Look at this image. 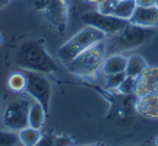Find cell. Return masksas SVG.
I'll use <instances>...</instances> for the list:
<instances>
[{"label": "cell", "instance_id": "obj_1", "mask_svg": "<svg viewBox=\"0 0 158 146\" xmlns=\"http://www.w3.org/2000/svg\"><path fill=\"white\" fill-rule=\"evenodd\" d=\"M15 63L22 70H32V72H41L45 75L56 73L59 70L57 63L54 59L45 50L43 39H28L23 41L18 47Z\"/></svg>", "mask_w": 158, "mask_h": 146}, {"label": "cell", "instance_id": "obj_2", "mask_svg": "<svg viewBox=\"0 0 158 146\" xmlns=\"http://www.w3.org/2000/svg\"><path fill=\"white\" fill-rule=\"evenodd\" d=\"M154 35H155V28H145V26L133 25L129 22L117 34L110 35L106 38L104 41L106 43V54L111 56V54L124 53V51L142 47Z\"/></svg>", "mask_w": 158, "mask_h": 146}, {"label": "cell", "instance_id": "obj_3", "mask_svg": "<svg viewBox=\"0 0 158 146\" xmlns=\"http://www.w3.org/2000/svg\"><path fill=\"white\" fill-rule=\"evenodd\" d=\"M106 38H107V35L101 32L100 29L89 26V25H85L84 28L78 31L70 39H68L62 47H59L56 54L64 64H68L81 53H84L89 47L104 41Z\"/></svg>", "mask_w": 158, "mask_h": 146}, {"label": "cell", "instance_id": "obj_4", "mask_svg": "<svg viewBox=\"0 0 158 146\" xmlns=\"http://www.w3.org/2000/svg\"><path fill=\"white\" fill-rule=\"evenodd\" d=\"M104 41L89 47L88 50H85L84 53L75 57L72 62H69L66 64L69 72L76 76H94L98 70H101L102 63L107 56Z\"/></svg>", "mask_w": 158, "mask_h": 146}, {"label": "cell", "instance_id": "obj_5", "mask_svg": "<svg viewBox=\"0 0 158 146\" xmlns=\"http://www.w3.org/2000/svg\"><path fill=\"white\" fill-rule=\"evenodd\" d=\"M32 104V98H25V96H16L6 104L3 114H2V121L7 130L18 133L19 130L28 126V114L29 107Z\"/></svg>", "mask_w": 158, "mask_h": 146}, {"label": "cell", "instance_id": "obj_6", "mask_svg": "<svg viewBox=\"0 0 158 146\" xmlns=\"http://www.w3.org/2000/svg\"><path fill=\"white\" fill-rule=\"evenodd\" d=\"M34 7L43 13L45 21L60 34H64L69 19V2L68 0H35Z\"/></svg>", "mask_w": 158, "mask_h": 146}, {"label": "cell", "instance_id": "obj_7", "mask_svg": "<svg viewBox=\"0 0 158 146\" xmlns=\"http://www.w3.org/2000/svg\"><path fill=\"white\" fill-rule=\"evenodd\" d=\"M25 78H27V88L25 92L27 95L31 96L34 101L40 102L45 111H48L50 107V99H51V82L47 78L45 73L41 72H32V70H23Z\"/></svg>", "mask_w": 158, "mask_h": 146}, {"label": "cell", "instance_id": "obj_8", "mask_svg": "<svg viewBox=\"0 0 158 146\" xmlns=\"http://www.w3.org/2000/svg\"><path fill=\"white\" fill-rule=\"evenodd\" d=\"M81 19L84 21L85 25H89V26L100 29L107 37L117 34L118 31H122L129 23V21L120 19L114 15H104V13H100L98 10L85 12Z\"/></svg>", "mask_w": 158, "mask_h": 146}, {"label": "cell", "instance_id": "obj_9", "mask_svg": "<svg viewBox=\"0 0 158 146\" xmlns=\"http://www.w3.org/2000/svg\"><path fill=\"white\" fill-rule=\"evenodd\" d=\"M158 92V66H148L136 78L135 96H145Z\"/></svg>", "mask_w": 158, "mask_h": 146}, {"label": "cell", "instance_id": "obj_10", "mask_svg": "<svg viewBox=\"0 0 158 146\" xmlns=\"http://www.w3.org/2000/svg\"><path fill=\"white\" fill-rule=\"evenodd\" d=\"M135 111L145 118L158 120V92L136 98Z\"/></svg>", "mask_w": 158, "mask_h": 146}, {"label": "cell", "instance_id": "obj_11", "mask_svg": "<svg viewBox=\"0 0 158 146\" xmlns=\"http://www.w3.org/2000/svg\"><path fill=\"white\" fill-rule=\"evenodd\" d=\"M130 23L145 26V28H155L158 26V7L149 6V7H136L133 16L130 18Z\"/></svg>", "mask_w": 158, "mask_h": 146}, {"label": "cell", "instance_id": "obj_12", "mask_svg": "<svg viewBox=\"0 0 158 146\" xmlns=\"http://www.w3.org/2000/svg\"><path fill=\"white\" fill-rule=\"evenodd\" d=\"M126 64H127V57L123 56V53H117V54H111V56L106 57L101 70L106 76L107 75H116V73L124 72Z\"/></svg>", "mask_w": 158, "mask_h": 146}, {"label": "cell", "instance_id": "obj_13", "mask_svg": "<svg viewBox=\"0 0 158 146\" xmlns=\"http://www.w3.org/2000/svg\"><path fill=\"white\" fill-rule=\"evenodd\" d=\"M45 114H47L45 108L40 102L32 99V104L29 107V114H28V126L41 130V127L44 126L45 121Z\"/></svg>", "mask_w": 158, "mask_h": 146}, {"label": "cell", "instance_id": "obj_14", "mask_svg": "<svg viewBox=\"0 0 158 146\" xmlns=\"http://www.w3.org/2000/svg\"><path fill=\"white\" fill-rule=\"evenodd\" d=\"M147 67H148L147 60L142 56H139V54H133V56L127 57V64H126L124 73L127 76H132V78H138Z\"/></svg>", "mask_w": 158, "mask_h": 146}, {"label": "cell", "instance_id": "obj_15", "mask_svg": "<svg viewBox=\"0 0 158 146\" xmlns=\"http://www.w3.org/2000/svg\"><path fill=\"white\" fill-rule=\"evenodd\" d=\"M41 136L43 135H41L40 129H35L31 126H27V127H23L22 130L18 132V139H19V143L22 146H35L41 139Z\"/></svg>", "mask_w": 158, "mask_h": 146}, {"label": "cell", "instance_id": "obj_16", "mask_svg": "<svg viewBox=\"0 0 158 146\" xmlns=\"http://www.w3.org/2000/svg\"><path fill=\"white\" fill-rule=\"evenodd\" d=\"M136 7L138 6H136L135 0H118L113 15L120 18V19H124V21H130V18L133 16Z\"/></svg>", "mask_w": 158, "mask_h": 146}, {"label": "cell", "instance_id": "obj_17", "mask_svg": "<svg viewBox=\"0 0 158 146\" xmlns=\"http://www.w3.org/2000/svg\"><path fill=\"white\" fill-rule=\"evenodd\" d=\"M7 88H9L12 92H16V94L25 92V88H27V78H25L23 70L22 72L12 73L10 76L7 78Z\"/></svg>", "mask_w": 158, "mask_h": 146}, {"label": "cell", "instance_id": "obj_18", "mask_svg": "<svg viewBox=\"0 0 158 146\" xmlns=\"http://www.w3.org/2000/svg\"><path fill=\"white\" fill-rule=\"evenodd\" d=\"M135 86H136V78H132V76L126 75L124 80L120 83V86L116 91H118L122 95H135Z\"/></svg>", "mask_w": 158, "mask_h": 146}, {"label": "cell", "instance_id": "obj_19", "mask_svg": "<svg viewBox=\"0 0 158 146\" xmlns=\"http://www.w3.org/2000/svg\"><path fill=\"white\" fill-rule=\"evenodd\" d=\"M19 143L18 133L10 130H0V146H16Z\"/></svg>", "mask_w": 158, "mask_h": 146}, {"label": "cell", "instance_id": "obj_20", "mask_svg": "<svg viewBox=\"0 0 158 146\" xmlns=\"http://www.w3.org/2000/svg\"><path fill=\"white\" fill-rule=\"evenodd\" d=\"M126 78V73H116V75H107L106 76V88L107 89H117L120 83L124 80Z\"/></svg>", "mask_w": 158, "mask_h": 146}, {"label": "cell", "instance_id": "obj_21", "mask_svg": "<svg viewBox=\"0 0 158 146\" xmlns=\"http://www.w3.org/2000/svg\"><path fill=\"white\" fill-rule=\"evenodd\" d=\"M118 0H101L100 3H97L95 10H98L100 13H104V15H113Z\"/></svg>", "mask_w": 158, "mask_h": 146}, {"label": "cell", "instance_id": "obj_22", "mask_svg": "<svg viewBox=\"0 0 158 146\" xmlns=\"http://www.w3.org/2000/svg\"><path fill=\"white\" fill-rule=\"evenodd\" d=\"M35 146H56V136L53 135H43L38 143Z\"/></svg>", "mask_w": 158, "mask_h": 146}, {"label": "cell", "instance_id": "obj_23", "mask_svg": "<svg viewBox=\"0 0 158 146\" xmlns=\"http://www.w3.org/2000/svg\"><path fill=\"white\" fill-rule=\"evenodd\" d=\"M72 145V140L66 136H56V146H69Z\"/></svg>", "mask_w": 158, "mask_h": 146}, {"label": "cell", "instance_id": "obj_24", "mask_svg": "<svg viewBox=\"0 0 158 146\" xmlns=\"http://www.w3.org/2000/svg\"><path fill=\"white\" fill-rule=\"evenodd\" d=\"M138 7H149V6H155V0H135Z\"/></svg>", "mask_w": 158, "mask_h": 146}, {"label": "cell", "instance_id": "obj_25", "mask_svg": "<svg viewBox=\"0 0 158 146\" xmlns=\"http://www.w3.org/2000/svg\"><path fill=\"white\" fill-rule=\"evenodd\" d=\"M7 3H9V0H0V7H5Z\"/></svg>", "mask_w": 158, "mask_h": 146}, {"label": "cell", "instance_id": "obj_26", "mask_svg": "<svg viewBox=\"0 0 158 146\" xmlns=\"http://www.w3.org/2000/svg\"><path fill=\"white\" fill-rule=\"evenodd\" d=\"M84 146H108L106 143H91V145H84Z\"/></svg>", "mask_w": 158, "mask_h": 146}, {"label": "cell", "instance_id": "obj_27", "mask_svg": "<svg viewBox=\"0 0 158 146\" xmlns=\"http://www.w3.org/2000/svg\"><path fill=\"white\" fill-rule=\"evenodd\" d=\"M85 2H88V3H94V5H97V3H100L101 0H85Z\"/></svg>", "mask_w": 158, "mask_h": 146}, {"label": "cell", "instance_id": "obj_28", "mask_svg": "<svg viewBox=\"0 0 158 146\" xmlns=\"http://www.w3.org/2000/svg\"><path fill=\"white\" fill-rule=\"evenodd\" d=\"M2 43H3V38H2V35H0V45H2Z\"/></svg>", "mask_w": 158, "mask_h": 146}, {"label": "cell", "instance_id": "obj_29", "mask_svg": "<svg viewBox=\"0 0 158 146\" xmlns=\"http://www.w3.org/2000/svg\"><path fill=\"white\" fill-rule=\"evenodd\" d=\"M155 145L158 146V136H157V139H155Z\"/></svg>", "mask_w": 158, "mask_h": 146}, {"label": "cell", "instance_id": "obj_30", "mask_svg": "<svg viewBox=\"0 0 158 146\" xmlns=\"http://www.w3.org/2000/svg\"><path fill=\"white\" fill-rule=\"evenodd\" d=\"M155 6H157V7H158V0H155Z\"/></svg>", "mask_w": 158, "mask_h": 146}, {"label": "cell", "instance_id": "obj_31", "mask_svg": "<svg viewBox=\"0 0 158 146\" xmlns=\"http://www.w3.org/2000/svg\"><path fill=\"white\" fill-rule=\"evenodd\" d=\"M142 146H148V145H142Z\"/></svg>", "mask_w": 158, "mask_h": 146}, {"label": "cell", "instance_id": "obj_32", "mask_svg": "<svg viewBox=\"0 0 158 146\" xmlns=\"http://www.w3.org/2000/svg\"><path fill=\"white\" fill-rule=\"evenodd\" d=\"M69 146H73V145H69Z\"/></svg>", "mask_w": 158, "mask_h": 146}, {"label": "cell", "instance_id": "obj_33", "mask_svg": "<svg viewBox=\"0 0 158 146\" xmlns=\"http://www.w3.org/2000/svg\"><path fill=\"white\" fill-rule=\"evenodd\" d=\"M133 146H136V145H133Z\"/></svg>", "mask_w": 158, "mask_h": 146}, {"label": "cell", "instance_id": "obj_34", "mask_svg": "<svg viewBox=\"0 0 158 146\" xmlns=\"http://www.w3.org/2000/svg\"><path fill=\"white\" fill-rule=\"evenodd\" d=\"M9 2H10V0H9Z\"/></svg>", "mask_w": 158, "mask_h": 146}]
</instances>
